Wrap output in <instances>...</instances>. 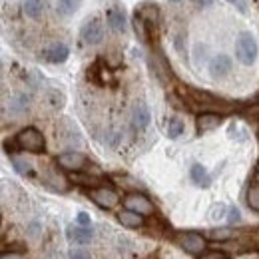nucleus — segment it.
Wrapping results in <instances>:
<instances>
[{"instance_id": "24", "label": "nucleus", "mask_w": 259, "mask_h": 259, "mask_svg": "<svg viewBox=\"0 0 259 259\" xmlns=\"http://www.w3.org/2000/svg\"><path fill=\"white\" fill-rule=\"evenodd\" d=\"M12 165H14V169H16L20 176H30V174H32V163L26 162L24 158L12 156Z\"/></svg>"}, {"instance_id": "25", "label": "nucleus", "mask_w": 259, "mask_h": 259, "mask_svg": "<svg viewBox=\"0 0 259 259\" xmlns=\"http://www.w3.org/2000/svg\"><path fill=\"white\" fill-rule=\"evenodd\" d=\"M184 134V122L180 120V118H171L169 122H167V136L169 138H180Z\"/></svg>"}, {"instance_id": "38", "label": "nucleus", "mask_w": 259, "mask_h": 259, "mask_svg": "<svg viewBox=\"0 0 259 259\" xmlns=\"http://www.w3.org/2000/svg\"><path fill=\"white\" fill-rule=\"evenodd\" d=\"M171 2H176V0H171Z\"/></svg>"}, {"instance_id": "26", "label": "nucleus", "mask_w": 259, "mask_h": 259, "mask_svg": "<svg viewBox=\"0 0 259 259\" xmlns=\"http://www.w3.org/2000/svg\"><path fill=\"white\" fill-rule=\"evenodd\" d=\"M247 205L253 209V211H259V186L253 184L249 190H247Z\"/></svg>"}, {"instance_id": "31", "label": "nucleus", "mask_w": 259, "mask_h": 259, "mask_svg": "<svg viewBox=\"0 0 259 259\" xmlns=\"http://www.w3.org/2000/svg\"><path fill=\"white\" fill-rule=\"evenodd\" d=\"M70 259H92L86 249H72L70 251Z\"/></svg>"}, {"instance_id": "4", "label": "nucleus", "mask_w": 259, "mask_h": 259, "mask_svg": "<svg viewBox=\"0 0 259 259\" xmlns=\"http://www.w3.org/2000/svg\"><path fill=\"white\" fill-rule=\"evenodd\" d=\"M124 205L130 211H136L140 215H152L154 213V205L152 201L144 194H128L124 197Z\"/></svg>"}, {"instance_id": "18", "label": "nucleus", "mask_w": 259, "mask_h": 259, "mask_svg": "<svg viewBox=\"0 0 259 259\" xmlns=\"http://www.w3.org/2000/svg\"><path fill=\"white\" fill-rule=\"evenodd\" d=\"M22 10H24V14L28 16V18H40L42 14H44V10H46V4H44V0H26L24 2V6H22Z\"/></svg>"}, {"instance_id": "3", "label": "nucleus", "mask_w": 259, "mask_h": 259, "mask_svg": "<svg viewBox=\"0 0 259 259\" xmlns=\"http://www.w3.org/2000/svg\"><path fill=\"white\" fill-rule=\"evenodd\" d=\"M176 243H178L184 251H188V253H192V255H201V253L205 251V237L199 235V233H195V231L178 233V235H176Z\"/></svg>"}, {"instance_id": "32", "label": "nucleus", "mask_w": 259, "mask_h": 259, "mask_svg": "<svg viewBox=\"0 0 259 259\" xmlns=\"http://www.w3.org/2000/svg\"><path fill=\"white\" fill-rule=\"evenodd\" d=\"M76 220H78V226H82V227H90V215L88 213H84V211H80L78 215H76Z\"/></svg>"}, {"instance_id": "7", "label": "nucleus", "mask_w": 259, "mask_h": 259, "mask_svg": "<svg viewBox=\"0 0 259 259\" xmlns=\"http://www.w3.org/2000/svg\"><path fill=\"white\" fill-rule=\"evenodd\" d=\"M58 165L68 171H82V167L88 165V160L80 152H64L58 156Z\"/></svg>"}, {"instance_id": "14", "label": "nucleus", "mask_w": 259, "mask_h": 259, "mask_svg": "<svg viewBox=\"0 0 259 259\" xmlns=\"http://www.w3.org/2000/svg\"><path fill=\"white\" fill-rule=\"evenodd\" d=\"M66 237L72 243H90L92 241V229L82 226H70L66 229Z\"/></svg>"}, {"instance_id": "21", "label": "nucleus", "mask_w": 259, "mask_h": 259, "mask_svg": "<svg viewBox=\"0 0 259 259\" xmlns=\"http://www.w3.org/2000/svg\"><path fill=\"white\" fill-rule=\"evenodd\" d=\"M70 182L78 184V186H98L102 180L96 176H88V174H82V171H72L70 174Z\"/></svg>"}, {"instance_id": "12", "label": "nucleus", "mask_w": 259, "mask_h": 259, "mask_svg": "<svg viewBox=\"0 0 259 259\" xmlns=\"http://www.w3.org/2000/svg\"><path fill=\"white\" fill-rule=\"evenodd\" d=\"M229 72H231V58L227 54H218V56L211 58V62H209V74L213 78H226Z\"/></svg>"}, {"instance_id": "9", "label": "nucleus", "mask_w": 259, "mask_h": 259, "mask_svg": "<svg viewBox=\"0 0 259 259\" xmlns=\"http://www.w3.org/2000/svg\"><path fill=\"white\" fill-rule=\"evenodd\" d=\"M68 54H70V50L62 42H54V44H50L48 48L42 50V58L50 64H62V62H66Z\"/></svg>"}, {"instance_id": "37", "label": "nucleus", "mask_w": 259, "mask_h": 259, "mask_svg": "<svg viewBox=\"0 0 259 259\" xmlns=\"http://www.w3.org/2000/svg\"><path fill=\"white\" fill-rule=\"evenodd\" d=\"M257 174H259V163H257Z\"/></svg>"}, {"instance_id": "11", "label": "nucleus", "mask_w": 259, "mask_h": 259, "mask_svg": "<svg viewBox=\"0 0 259 259\" xmlns=\"http://www.w3.org/2000/svg\"><path fill=\"white\" fill-rule=\"evenodd\" d=\"M222 114H215V112H203L197 116L195 120V126H197V132L199 134H205V132H211L215 130L220 124H222Z\"/></svg>"}, {"instance_id": "13", "label": "nucleus", "mask_w": 259, "mask_h": 259, "mask_svg": "<svg viewBox=\"0 0 259 259\" xmlns=\"http://www.w3.org/2000/svg\"><path fill=\"white\" fill-rule=\"evenodd\" d=\"M106 20H108V26L118 34H124L126 32V16H124V10L118 8V6H112L106 14Z\"/></svg>"}, {"instance_id": "23", "label": "nucleus", "mask_w": 259, "mask_h": 259, "mask_svg": "<svg viewBox=\"0 0 259 259\" xmlns=\"http://www.w3.org/2000/svg\"><path fill=\"white\" fill-rule=\"evenodd\" d=\"M207 237L213 239V241H229V239L235 237V231L229 229V227H220V229H211Z\"/></svg>"}, {"instance_id": "15", "label": "nucleus", "mask_w": 259, "mask_h": 259, "mask_svg": "<svg viewBox=\"0 0 259 259\" xmlns=\"http://www.w3.org/2000/svg\"><path fill=\"white\" fill-rule=\"evenodd\" d=\"M136 14H138L140 18H144L148 24H156V22L160 20V8H158L156 4H152V2H144V4L136 10Z\"/></svg>"}, {"instance_id": "17", "label": "nucleus", "mask_w": 259, "mask_h": 259, "mask_svg": "<svg viewBox=\"0 0 259 259\" xmlns=\"http://www.w3.org/2000/svg\"><path fill=\"white\" fill-rule=\"evenodd\" d=\"M190 174H192V180H194L195 186H199V188H209V184H211V178H209L207 169H205L201 163H194Z\"/></svg>"}, {"instance_id": "19", "label": "nucleus", "mask_w": 259, "mask_h": 259, "mask_svg": "<svg viewBox=\"0 0 259 259\" xmlns=\"http://www.w3.org/2000/svg\"><path fill=\"white\" fill-rule=\"evenodd\" d=\"M132 26H134V32L138 36V40H140L142 44H148V38H150V34H148V22H146L144 18H140L138 14H134Z\"/></svg>"}, {"instance_id": "35", "label": "nucleus", "mask_w": 259, "mask_h": 259, "mask_svg": "<svg viewBox=\"0 0 259 259\" xmlns=\"http://www.w3.org/2000/svg\"><path fill=\"white\" fill-rule=\"evenodd\" d=\"M195 6H209V4H213V0H192Z\"/></svg>"}, {"instance_id": "6", "label": "nucleus", "mask_w": 259, "mask_h": 259, "mask_svg": "<svg viewBox=\"0 0 259 259\" xmlns=\"http://www.w3.org/2000/svg\"><path fill=\"white\" fill-rule=\"evenodd\" d=\"M44 184H46L52 192L64 194V192H68V188H70V178H66L60 169L48 167L46 174H44Z\"/></svg>"}, {"instance_id": "1", "label": "nucleus", "mask_w": 259, "mask_h": 259, "mask_svg": "<svg viewBox=\"0 0 259 259\" xmlns=\"http://www.w3.org/2000/svg\"><path fill=\"white\" fill-rule=\"evenodd\" d=\"M14 144L18 150L22 152H30V154H40L46 148V140L42 136V132H38L36 128H24L20 130L14 138Z\"/></svg>"}, {"instance_id": "30", "label": "nucleus", "mask_w": 259, "mask_h": 259, "mask_svg": "<svg viewBox=\"0 0 259 259\" xmlns=\"http://www.w3.org/2000/svg\"><path fill=\"white\" fill-rule=\"evenodd\" d=\"M199 259H227L226 253H222V251H203Z\"/></svg>"}, {"instance_id": "16", "label": "nucleus", "mask_w": 259, "mask_h": 259, "mask_svg": "<svg viewBox=\"0 0 259 259\" xmlns=\"http://www.w3.org/2000/svg\"><path fill=\"white\" fill-rule=\"evenodd\" d=\"M118 222L124 227L136 229V227L144 226V215H140V213H136V211H130V209H124V211L118 213Z\"/></svg>"}, {"instance_id": "29", "label": "nucleus", "mask_w": 259, "mask_h": 259, "mask_svg": "<svg viewBox=\"0 0 259 259\" xmlns=\"http://www.w3.org/2000/svg\"><path fill=\"white\" fill-rule=\"evenodd\" d=\"M224 213H226V205H222V203H220V205H215V207L211 209L209 218H211V220H222V218H224Z\"/></svg>"}, {"instance_id": "5", "label": "nucleus", "mask_w": 259, "mask_h": 259, "mask_svg": "<svg viewBox=\"0 0 259 259\" xmlns=\"http://www.w3.org/2000/svg\"><path fill=\"white\" fill-rule=\"evenodd\" d=\"M90 199L98 203L100 207H106V209H112V207H116L118 205V201H120V195L116 194L112 188H94V190H90Z\"/></svg>"}, {"instance_id": "34", "label": "nucleus", "mask_w": 259, "mask_h": 259, "mask_svg": "<svg viewBox=\"0 0 259 259\" xmlns=\"http://www.w3.org/2000/svg\"><path fill=\"white\" fill-rule=\"evenodd\" d=\"M227 2H231V4H233V6L237 8V10H239V12H245V10H247V8H245V2H243V0H227Z\"/></svg>"}, {"instance_id": "8", "label": "nucleus", "mask_w": 259, "mask_h": 259, "mask_svg": "<svg viewBox=\"0 0 259 259\" xmlns=\"http://www.w3.org/2000/svg\"><path fill=\"white\" fill-rule=\"evenodd\" d=\"M82 40L86 42V44H100L102 42V38H104V26H102V22L98 20V18H92V20H88L84 26H82Z\"/></svg>"}, {"instance_id": "10", "label": "nucleus", "mask_w": 259, "mask_h": 259, "mask_svg": "<svg viewBox=\"0 0 259 259\" xmlns=\"http://www.w3.org/2000/svg\"><path fill=\"white\" fill-rule=\"evenodd\" d=\"M150 122H152L150 108L144 102H138L136 108H134V114H132V126H134V130L136 132H144L150 126Z\"/></svg>"}, {"instance_id": "33", "label": "nucleus", "mask_w": 259, "mask_h": 259, "mask_svg": "<svg viewBox=\"0 0 259 259\" xmlns=\"http://www.w3.org/2000/svg\"><path fill=\"white\" fill-rule=\"evenodd\" d=\"M0 259H24V255L22 253H16V251H4L0 255Z\"/></svg>"}, {"instance_id": "28", "label": "nucleus", "mask_w": 259, "mask_h": 259, "mask_svg": "<svg viewBox=\"0 0 259 259\" xmlns=\"http://www.w3.org/2000/svg\"><path fill=\"white\" fill-rule=\"evenodd\" d=\"M226 218H227V222H229V224H239V222H241V213H239V209H237V207H229Z\"/></svg>"}, {"instance_id": "2", "label": "nucleus", "mask_w": 259, "mask_h": 259, "mask_svg": "<svg viewBox=\"0 0 259 259\" xmlns=\"http://www.w3.org/2000/svg\"><path fill=\"white\" fill-rule=\"evenodd\" d=\"M259 54V46L255 38L249 32H243L235 40V58L243 66H251Z\"/></svg>"}, {"instance_id": "20", "label": "nucleus", "mask_w": 259, "mask_h": 259, "mask_svg": "<svg viewBox=\"0 0 259 259\" xmlns=\"http://www.w3.org/2000/svg\"><path fill=\"white\" fill-rule=\"evenodd\" d=\"M82 0H56V12L60 16H72L80 8Z\"/></svg>"}, {"instance_id": "27", "label": "nucleus", "mask_w": 259, "mask_h": 259, "mask_svg": "<svg viewBox=\"0 0 259 259\" xmlns=\"http://www.w3.org/2000/svg\"><path fill=\"white\" fill-rule=\"evenodd\" d=\"M48 98H50V106L52 108H62L64 106V96L62 94H58V92H48Z\"/></svg>"}, {"instance_id": "36", "label": "nucleus", "mask_w": 259, "mask_h": 259, "mask_svg": "<svg viewBox=\"0 0 259 259\" xmlns=\"http://www.w3.org/2000/svg\"><path fill=\"white\" fill-rule=\"evenodd\" d=\"M52 259H60V257H56V255H54V257H52Z\"/></svg>"}, {"instance_id": "22", "label": "nucleus", "mask_w": 259, "mask_h": 259, "mask_svg": "<svg viewBox=\"0 0 259 259\" xmlns=\"http://www.w3.org/2000/svg\"><path fill=\"white\" fill-rule=\"evenodd\" d=\"M28 110V96L26 94H18L12 98L10 102V112L12 114H24Z\"/></svg>"}]
</instances>
